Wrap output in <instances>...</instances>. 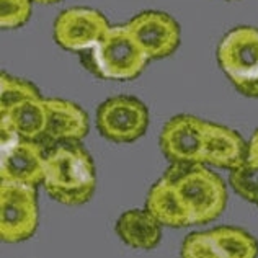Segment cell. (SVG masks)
<instances>
[{
    "instance_id": "obj_15",
    "label": "cell",
    "mask_w": 258,
    "mask_h": 258,
    "mask_svg": "<svg viewBox=\"0 0 258 258\" xmlns=\"http://www.w3.org/2000/svg\"><path fill=\"white\" fill-rule=\"evenodd\" d=\"M2 119L9 121L22 139L39 141L44 138L47 127L46 98H26L13 105L10 110L0 113Z\"/></svg>"
},
{
    "instance_id": "obj_21",
    "label": "cell",
    "mask_w": 258,
    "mask_h": 258,
    "mask_svg": "<svg viewBox=\"0 0 258 258\" xmlns=\"http://www.w3.org/2000/svg\"><path fill=\"white\" fill-rule=\"evenodd\" d=\"M248 160L252 162V164L258 165V129L252 134V138H250V142H248Z\"/></svg>"
},
{
    "instance_id": "obj_6",
    "label": "cell",
    "mask_w": 258,
    "mask_h": 258,
    "mask_svg": "<svg viewBox=\"0 0 258 258\" xmlns=\"http://www.w3.org/2000/svg\"><path fill=\"white\" fill-rule=\"evenodd\" d=\"M149 110L141 100L129 95H118L105 100L97 110V127L111 142H133L146 133Z\"/></svg>"
},
{
    "instance_id": "obj_16",
    "label": "cell",
    "mask_w": 258,
    "mask_h": 258,
    "mask_svg": "<svg viewBox=\"0 0 258 258\" xmlns=\"http://www.w3.org/2000/svg\"><path fill=\"white\" fill-rule=\"evenodd\" d=\"M224 258H258V242L240 227H216L209 230Z\"/></svg>"
},
{
    "instance_id": "obj_7",
    "label": "cell",
    "mask_w": 258,
    "mask_h": 258,
    "mask_svg": "<svg viewBox=\"0 0 258 258\" xmlns=\"http://www.w3.org/2000/svg\"><path fill=\"white\" fill-rule=\"evenodd\" d=\"M110 28L106 18L98 10L74 7L59 13L54 22V39L66 51H92L106 30Z\"/></svg>"
},
{
    "instance_id": "obj_4",
    "label": "cell",
    "mask_w": 258,
    "mask_h": 258,
    "mask_svg": "<svg viewBox=\"0 0 258 258\" xmlns=\"http://www.w3.org/2000/svg\"><path fill=\"white\" fill-rule=\"evenodd\" d=\"M217 62L242 95L258 98V28L237 26L224 35Z\"/></svg>"
},
{
    "instance_id": "obj_22",
    "label": "cell",
    "mask_w": 258,
    "mask_h": 258,
    "mask_svg": "<svg viewBox=\"0 0 258 258\" xmlns=\"http://www.w3.org/2000/svg\"><path fill=\"white\" fill-rule=\"evenodd\" d=\"M33 2H38V4H56V2H60V0H33Z\"/></svg>"
},
{
    "instance_id": "obj_13",
    "label": "cell",
    "mask_w": 258,
    "mask_h": 258,
    "mask_svg": "<svg viewBox=\"0 0 258 258\" xmlns=\"http://www.w3.org/2000/svg\"><path fill=\"white\" fill-rule=\"evenodd\" d=\"M146 209L167 227H188L193 226L189 213L181 203L173 183L162 175L151 186L146 198Z\"/></svg>"
},
{
    "instance_id": "obj_3",
    "label": "cell",
    "mask_w": 258,
    "mask_h": 258,
    "mask_svg": "<svg viewBox=\"0 0 258 258\" xmlns=\"http://www.w3.org/2000/svg\"><path fill=\"white\" fill-rule=\"evenodd\" d=\"M90 56L93 71L106 80H133L146 69L149 60L126 25L110 26Z\"/></svg>"
},
{
    "instance_id": "obj_8",
    "label": "cell",
    "mask_w": 258,
    "mask_h": 258,
    "mask_svg": "<svg viewBox=\"0 0 258 258\" xmlns=\"http://www.w3.org/2000/svg\"><path fill=\"white\" fill-rule=\"evenodd\" d=\"M205 124L191 114L168 119L160 133V149L172 164H203Z\"/></svg>"
},
{
    "instance_id": "obj_10",
    "label": "cell",
    "mask_w": 258,
    "mask_h": 258,
    "mask_svg": "<svg viewBox=\"0 0 258 258\" xmlns=\"http://www.w3.org/2000/svg\"><path fill=\"white\" fill-rule=\"evenodd\" d=\"M46 152L38 141L20 139L2 151L0 178L2 181L38 186L44 181Z\"/></svg>"
},
{
    "instance_id": "obj_17",
    "label": "cell",
    "mask_w": 258,
    "mask_h": 258,
    "mask_svg": "<svg viewBox=\"0 0 258 258\" xmlns=\"http://www.w3.org/2000/svg\"><path fill=\"white\" fill-rule=\"evenodd\" d=\"M35 97H41V95L33 84L12 77L9 74H2V77H0V113L10 110L13 105L20 103V101Z\"/></svg>"
},
{
    "instance_id": "obj_14",
    "label": "cell",
    "mask_w": 258,
    "mask_h": 258,
    "mask_svg": "<svg viewBox=\"0 0 258 258\" xmlns=\"http://www.w3.org/2000/svg\"><path fill=\"white\" fill-rule=\"evenodd\" d=\"M116 234L129 247L151 250L162 239V224L147 209H131L119 216Z\"/></svg>"
},
{
    "instance_id": "obj_20",
    "label": "cell",
    "mask_w": 258,
    "mask_h": 258,
    "mask_svg": "<svg viewBox=\"0 0 258 258\" xmlns=\"http://www.w3.org/2000/svg\"><path fill=\"white\" fill-rule=\"evenodd\" d=\"M33 0H0V25L5 30L23 26L31 17Z\"/></svg>"
},
{
    "instance_id": "obj_12",
    "label": "cell",
    "mask_w": 258,
    "mask_h": 258,
    "mask_svg": "<svg viewBox=\"0 0 258 258\" xmlns=\"http://www.w3.org/2000/svg\"><path fill=\"white\" fill-rule=\"evenodd\" d=\"M47 127L44 138L52 144L79 142L88 133V116L79 105L62 98H46Z\"/></svg>"
},
{
    "instance_id": "obj_9",
    "label": "cell",
    "mask_w": 258,
    "mask_h": 258,
    "mask_svg": "<svg viewBox=\"0 0 258 258\" xmlns=\"http://www.w3.org/2000/svg\"><path fill=\"white\" fill-rule=\"evenodd\" d=\"M149 59L170 56L180 44V26L164 12H142L126 23Z\"/></svg>"
},
{
    "instance_id": "obj_2",
    "label": "cell",
    "mask_w": 258,
    "mask_h": 258,
    "mask_svg": "<svg viewBox=\"0 0 258 258\" xmlns=\"http://www.w3.org/2000/svg\"><path fill=\"white\" fill-rule=\"evenodd\" d=\"M164 175L173 183L193 226L213 222L226 209V183L203 164H172Z\"/></svg>"
},
{
    "instance_id": "obj_11",
    "label": "cell",
    "mask_w": 258,
    "mask_h": 258,
    "mask_svg": "<svg viewBox=\"0 0 258 258\" xmlns=\"http://www.w3.org/2000/svg\"><path fill=\"white\" fill-rule=\"evenodd\" d=\"M248 160V144L234 129L208 123L205 124V144H203V164L217 168H232Z\"/></svg>"
},
{
    "instance_id": "obj_18",
    "label": "cell",
    "mask_w": 258,
    "mask_h": 258,
    "mask_svg": "<svg viewBox=\"0 0 258 258\" xmlns=\"http://www.w3.org/2000/svg\"><path fill=\"white\" fill-rule=\"evenodd\" d=\"M229 183L234 191L243 200L258 205V165L250 160L230 170Z\"/></svg>"
},
{
    "instance_id": "obj_19",
    "label": "cell",
    "mask_w": 258,
    "mask_h": 258,
    "mask_svg": "<svg viewBox=\"0 0 258 258\" xmlns=\"http://www.w3.org/2000/svg\"><path fill=\"white\" fill-rule=\"evenodd\" d=\"M181 258H224L211 232H191L185 237L180 250Z\"/></svg>"
},
{
    "instance_id": "obj_5",
    "label": "cell",
    "mask_w": 258,
    "mask_h": 258,
    "mask_svg": "<svg viewBox=\"0 0 258 258\" xmlns=\"http://www.w3.org/2000/svg\"><path fill=\"white\" fill-rule=\"evenodd\" d=\"M39 221L36 186L0 183V237L5 243H18L36 232Z\"/></svg>"
},
{
    "instance_id": "obj_1",
    "label": "cell",
    "mask_w": 258,
    "mask_h": 258,
    "mask_svg": "<svg viewBox=\"0 0 258 258\" xmlns=\"http://www.w3.org/2000/svg\"><path fill=\"white\" fill-rule=\"evenodd\" d=\"M47 195L66 206H80L93 196L97 186L95 165L77 142L56 144L46 152L44 181Z\"/></svg>"
}]
</instances>
